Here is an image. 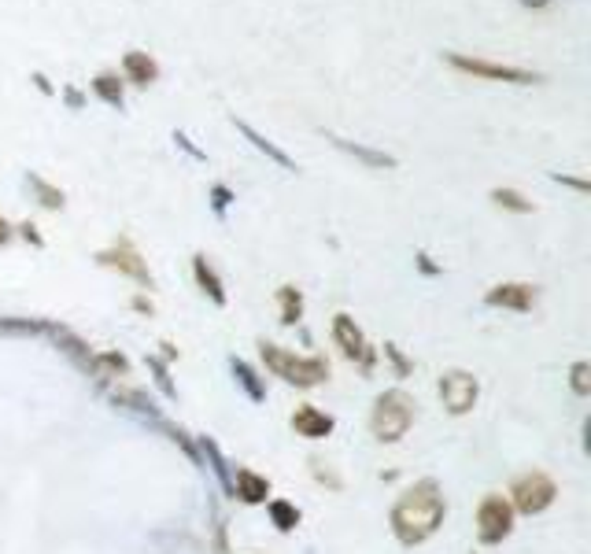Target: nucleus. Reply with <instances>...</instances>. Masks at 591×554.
Wrapping results in <instances>:
<instances>
[{"label":"nucleus","mask_w":591,"mask_h":554,"mask_svg":"<svg viewBox=\"0 0 591 554\" xmlns=\"http://www.w3.org/2000/svg\"><path fill=\"white\" fill-rule=\"evenodd\" d=\"M259 351H263L266 370L274 377H281L285 385L318 388L329 381V362L322 359V355H296V351L281 348V344H270V340H259Z\"/></svg>","instance_id":"obj_2"},{"label":"nucleus","mask_w":591,"mask_h":554,"mask_svg":"<svg viewBox=\"0 0 591 554\" xmlns=\"http://www.w3.org/2000/svg\"><path fill=\"white\" fill-rule=\"evenodd\" d=\"M122 82L137 85V89H148L152 82H159V63L152 52L145 49H130L122 56Z\"/></svg>","instance_id":"obj_13"},{"label":"nucleus","mask_w":591,"mask_h":554,"mask_svg":"<svg viewBox=\"0 0 591 554\" xmlns=\"http://www.w3.org/2000/svg\"><path fill=\"white\" fill-rule=\"evenodd\" d=\"M414 425V396H407L403 388H388L374 399V410H370V433L381 440V444H396L403 436L411 433Z\"/></svg>","instance_id":"obj_3"},{"label":"nucleus","mask_w":591,"mask_h":554,"mask_svg":"<svg viewBox=\"0 0 591 554\" xmlns=\"http://www.w3.org/2000/svg\"><path fill=\"white\" fill-rule=\"evenodd\" d=\"M215 554H230V540H226V518L215 521Z\"/></svg>","instance_id":"obj_35"},{"label":"nucleus","mask_w":591,"mask_h":554,"mask_svg":"<svg viewBox=\"0 0 591 554\" xmlns=\"http://www.w3.org/2000/svg\"><path fill=\"white\" fill-rule=\"evenodd\" d=\"M333 344L340 348V355L348 362H355L359 370H374V362H377V351L370 348V340H366V333H362L359 326H355V318L351 314L340 311L337 318H333Z\"/></svg>","instance_id":"obj_8"},{"label":"nucleus","mask_w":591,"mask_h":554,"mask_svg":"<svg viewBox=\"0 0 591 554\" xmlns=\"http://www.w3.org/2000/svg\"><path fill=\"white\" fill-rule=\"evenodd\" d=\"M385 359L392 362V370H396V377H411L414 374V362L399 351V344H385Z\"/></svg>","instance_id":"obj_30"},{"label":"nucleus","mask_w":591,"mask_h":554,"mask_svg":"<svg viewBox=\"0 0 591 554\" xmlns=\"http://www.w3.org/2000/svg\"><path fill=\"white\" fill-rule=\"evenodd\" d=\"M569 388H573V396L588 399L591 396V362H573L569 366Z\"/></svg>","instance_id":"obj_27"},{"label":"nucleus","mask_w":591,"mask_h":554,"mask_svg":"<svg viewBox=\"0 0 591 554\" xmlns=\"http://www.w3.org/2000/svg\"><path fill=\"white\" fill-rule=\"evenodd\" d=\"M97 263L108 266V270H119L122 277L137 281L141 289H152V285H156V277L148 270V259L141 255V248H137L130 237H119V241H111L104 252H97Z\"/></svg>","instance_id":"obj_6"},{"label":"nucleus","mask_w":591,"mask_h":554,"mask_svg":"<svg viewBox=\"0 0 591 554\" xmlns=\"http://www.w3.org/2000/svg\"><path fill=\"white\" fill-rule=\"evenodd\" d=\"M12 237H15V226H12V222H8L4 215H0V248L12 241Z\"/></svg>","instance_id":"obj_38"},{"label":"nucleus","mask_w":591,"mask_h":554,"mask_svg":"<svg viewBox=\"0 0 591 554\" xmlns=\"http://www.w3.org/2000/svg\"><path fill=\"white\" fill-rule=\"evenodd\" d=\"M30 82H34V89H37V93H45V97H56V85L49 82V74L34 71V74H30Z\"/></svg>","instance_id":"obj_36"},{"label":"nucleus","mask_w":591,"mask_h":554,"mask_svg":"<svg viewBox=\"0 0 591 554\" xmlns=\"http://www.w3.org/2000/svg\"><path fill=\"white\" fill-rule=\"evenodd\" d=\"M193 277H196V285H200V292H204L207 300L215 303V307H226V281L218 277V270L211 266V259H207L204 252L193 255Z\"/></svg>","instance_id":"obj_16"},{"label":"nucleus","mask_w":591,"mask_h":554,"mask_svg":"<svg viewBox=\"0 0 591 554\" xmlns=\"http://www.w3.org/2000/svg\"><path fill=\"white\" fill-rule=\"evenodd\" d=\"M329 141H333L340 152H348V156H355L359 163H366V167H374V170H396V163H399L396 156H388L381 148L359 145V141H344V137H329Z\"/></svg>","instance_id":"obj_18"},{"label":"nucleus","mask_w":591,"mask_h":554,"mask_svg":"<svg viewBox=\"0 0 591 554\" xmlns=\"http://www.w3.org/2000/svg\"><path fill=\"white\" fill-rule=\"evenodd\" d=\"M477 396H481V385H477V377L470 370H447L440 377V399H444V410L447 414H470L477 407Z\"/></svg>","instance_id":"obj_9"},{"label":"nucleus","mask_w":591,"mask_h":554,"mask_svg":"<svg viewBox=\"0 0 591 554\" xmlns=\"http://www.w3.org/2000/svg\"><path fill=\"white\" fill-rule=\"evenodd\" d=\"M536 300H540V289L529 285V281H503V285L484 292L488 307H503V311H518V314H529L536 307Z\"/></svg>","instance_id":"obj_10"},{"label":"nucleus","mask_w":591,"mask_h":554,"mask_svg":"<svg viewBox=\"0 0 591 554\" xmlns=\"http://www.w3.org/2000/svg\"><path fill=\"white\" fill-rule=\"evenodd\" d=\"M89 85H93V93H97L100 104H108V108H115V111L126 108V82H122L115 71H100Z\"/></svg>","instance_id":"obj_21"},{"label":"nucleus","mask_w":591,"mask_h":554,"mask_svg":"<svg viewBox=\"0 0 591 554\" xmlns=\"http://www.w3.org/2000/svg\"><path fill=\"white\" fill-rule=\"evenodd\" d=\"M133 311L152 314V311H156V307H152V300H148V296H133Z\"/></svg>","instance_id":"obj_39"},{"label":"nucleus","mask_w":591,"mask_h":554,"mask_svg":"<svg viewBox=\"0 0 591 554\" xmlns=\"http://www.w3.org/2000/svg\"><path fill=\"white\" fill-rule=\"evenodd\" d=\"M233 200H237V193H233L230 185H222V181H218V185H211V211H215L218 218L230 211Z\"/></svg>","instance_id":"obj_29"},{"label":"nucleus","mask_w":591,"mask_h":554,"mask_svg":"<svg viewBox=\"0 0 591 554\" xmlns=\"http://www.w3.org/2000/svg\"><path fill=\"white\" fill-rule=\"evenodd\" d=\"M414 266H418V270H422L425 277L444 274V266H440V263H433V255H429V252H418V255H414Z\"/></svg>","instance_id":"obj_33"},{"label":"nucleus","mask_w":591,"mask_h":554,"mask_svg":"<svg viewBox=\"0 0 591 554\" xmlns=\"http://www.w3.org/2000/svg\"><path fill=\"white\" fill-rule=\"evenodd\" d=\"M521 8H529V12H543V8H551V0H518Z\"/></svg>","instance_id":"obj_40"},{"label":"nucleus","mask_w":591,"mask_h":554,"mask_svg":"<svg viewBox=\"0 0 591 554\" xmlns=\"http://www.w3.org/2000/svg\"><path fill=\"white\" fill-rule=\"evenodd\" d=\"M230 499H241L244 506H259V503H266V499H270V481H266L263 473L248 470V466H237V470H233Z\"/></svg>","instance_id":"obj_12"},{"label":"nucleus","mask_w":591,"mask_h":554,"mask_svg":"<svg viewBox=\"0 0 591 554\" xmlns=\"http://www.w3.org/2000/svg\"><path fill=\"white\" fill-rule=\"evenodd\" d=\"M200 458H204V466H211V473L218 477V484H222V492L230 495L233 488V470H230V462H226V455L218 451V444L211 440V436H200Z\"/></svg>","instance_id":"obj_22"},{"label":"nucleus","mask_w":591,"mask_h":554,"mask_svg":"<svg viewBox=\"0 0 591 554\" xmlns=\"http://www.w3.org/2000/svg\"><path fill=\"white\" fill-rule=\"evenodd\" d=\"M45 333H49V337L56 340V348H60L63 355H67V359H71L74 366L82 370V374H89V362H93V351H89V344H85V340L78 337V333H71L67 326H56V322H49V329H45Z\"/></svg>","instance_id":"obj_15"},{"label":"nucleus","mask_w":591,"mask_h":554,"mask_svg":"<svg viewBox=\"0 0 591 554\" xmlns=\"http://www.w3.org/2000/svg\"><path fill=\"white\" fill-rule=\"evenodd\" d=\"M145 362H148V370L156 374V385L163 388V396H167V399L178 396V388L170 385V366H167V359H159V355H148Z\"/></svg>","instance_id":"obj_28"},{"label":"nucleus","mask_w":591,"mask_h":554,"mask_svg":"<svg viewBox=\"0 0 591 554\" xmlns=\"http://www.w3.org/2000/svg\"><path fill=\"white\" fill-rule=\"evenodd\" d=\"M266 514H270V521H274V529L278 532H292L303 518L300 506L289 503V499H266Z\"/></svg>","instance_id":"obj_24"},{"label":"nucleus","mask_w":591,"mask_h":554,"mask_svg":"<svg viewBox=\"0 0 591 554\" xmlns=\"http://www.w3.org/2000/svg\"><path fill=\"white\" fill-rule=\"evenodd\" d=\"M111 399H115V407L130 410V414L145 418V422H163V418H159V407L152 403V396L137 392V388H115V392H111Z\"/></svg>","instance_id":"obj_19"},{"label":"nucleus","mask_w":591,"mask_h":554,"mask_svg":"<svg viewBox=\"0 0 591 554\" xmlns=\"http://www.w3.org/2000/svg\"><path fill=\"white\" fill-rule=\"evenodd\" d=\"M555 495H558V484L543 470L521 473L518 481L510 484V506H514V514H525V518L543 514L547 506L555 503Z\"/></svg>","instance_id":"obj_5"},{"label":"nucleus","mask_w":591,"mask_h":554,"mask_svg":"<svg viewBox=\"0 0 591 554\" xmlns=\"http://www.w3.org/2000/svg\"><path fill=\"white\" fill-rule=\"evenodd\" d=\"M289 422H292V429H296V436H303V440H326V436H333V429H337L333 414L311 407V403H303V407L292 410Z\"/></svg>","instance_id":"obj_11"},{"label":"nucleus","mask_w":591,"mask_h":554,"mask_svg":"<svg viewBox=\"0 0 591 554\" xmlns=\"http://www.w3.org/2000/svg\"><path fill=\"white\" fill-rule=\"evenodd\" d=\"M233 126H237V133H244V137H248V141H252V148L255 152H263L266 159H270V163H278L281 170H289V174H296V159L289 156V152H281L278 145H274V141H266L263 133L255 130L252 122H244V119H237V115H233Z\"/></svg>","instance_id":"obj_17"},{"label":"nucleus","mask_w":591,"mask_h":554,"mask_svg":"<svg viewBox=\"0 0 591 554\" xmlns=\"http://www.w3.org/2000/svg\"><path fill=\"white\" fill-rule=\"evenodd\" d=\"M230 370H233V377H237V385L248 392V399H252V403H263V399H266V381H263V377L255 374V370L244 359H230Z\"/></svg>","instance_id":"obj_23"},{"label":"nucleus","mask_w":591,"mask_h":554,"mask_svg":"<svg viewBox=\"0 0 591 554\" xmlns=\"http://www.w3.org/2000/svg\"><path fill=\"white\" fill-rule=\"evenodd\" d=\"M488 200H492L495 207H503V211H514V215H532V211H536V204H532L529 196L518 193V189H507V185L492 189V193H488Z\"/></svg>","instance_id":"obj_26"},{"label":"nucleus","mask_w":591,"mask_h":554,"mask_svg":"<svg viewBox=\"0 0 591 554\" xmlns=\"http://www.w3.org/2000/svg\"><path fill=\"white\" fill-rule=\"evenodd\" d=\"M15 233H19L26 244H34V248H45V237H41V229H37L34 222H19V226H15Z\"/></svg>","instance_id":"obj_32"},{"label":"nucleus","mask_w":591,"mask_h":554,"mask_svg":"<svg viewBox=\"0 0 591 554\" xmlns=\"http://www.w3.org/2000/svg\"><path fill=\"white\" fill-rule=\"evenodd\" d=\"M174 145L181 148V152H185V156H193L196 163H207V152H200V148L193 145V141H189V133H181V130H174Z\"/></svg>","instance_id":"obj_31"},{"label":"nucleus","mask_w":591,"mask_h":554,"mask_svg":"<svg viewBox=\"0 0 591 554\" xmlns=\"http://www.w3.org/2000/svg\"><path fill=\"white\" fill-rule=\"evenodd\" d=\"M514 532V506H510L507 495H484L481 506H477V540L484 547H495L503 543Z\"/></svg>","instance_id":"obj_7"},{"label":"nucleus","mask_w":591,"mask_h":554,"mask_svg":"<svg viewBox=\"0 0 591 554\" xmlns=\"http://www.w3.org/2000/svg\"><path fill=\"white\" fill-rule=\"evenodd\" d=\"M278 314L281 326H296L303 318V292L296 285H281L278 289Z\"/></svg>","instance_id":"obj_25"},{"label":"nucleus","mask_w":591,"mask_h":554,"mask_svg":"<svg viewBox=\"0 0 591 554\" xmlns=\"http://www.w3.org/2000/svg\"><path fill=\"white\" fill-rule=\"evenodd\" d=\"M63 100H67V108H71V111H82L85 108L82 89H74V85H67V89H63Z\"/></svg>","instance_id":"obj_37"},{"label":"nucleus","mask_w":591,"mask_h":554,"mask_svg":"<svg viewBox=\"0 0 591 554\" xmlns=\"http://www.w3.org/2000/svg\"><path fill=\"white\" fill-rule=\"evenodd\" d=\"M23 181H26V189L34 193V200L45 207V211H63V207H67V196H63V189H60V185H52L49 178H41V174H34V170H26Z\"/></svg>","instance_id":"obj_20"},{"label":"nucleus","mask_w":591,"mask_h":554,"mask_svg":"<svg viewBox=\"0 0 591 554\" xmlns=\"http://www.w3.org/2000/svg\"><path fill=\"white\" fill-rule=\"evenodd\" d=\"M444 63L451 71L470 74V78H484V82H507V85L540 82V71L514 67V63H492V60H484V56H466V52H444Z\"/></svg>","instance_id":"obj_4"},{"label":"nucleus","mask_w":591,"mask_h":554,"mask_svg":"<svg viewBox=\"0 0 591 554\" xmlns=\"http://www.w3.org/2000/svg\"><path fill=\"white\" fill-rule=\"evenodd\" d=\"M444 518H447V503L440 484L418 481L396 499L392 514H388V525H392V532H396V540L403 547H418V543L433 540L436 529L444 525Z\"/></svg>","instance_id":"obj_1"},{"label":"nucleus","mask_w":591,"mask_h":554,"mask_svg":"<svg viewBox=\"0 0 591 554\" xmlns=\"http://www.w3.org/2000/svg\"><path fill=\"white\" fill-rule=\"evenodd\" d=\"M551 181H558V185H566V189H577L580 196L591 193V185L584 178H569V174H551Z\"/></svg>","instance_id":"obj_34"},{"label":"nucleus","mask_w":591,"mask_h":554,"mask_svg":"<svg viewBox=\"0 0 591 554\" xmlns=\"http://www.w3.org/2000/svg\"><path fill=\"white\" fill-rule=\"evenodd\" d=\"M89 377L100 381V385H115L122 377H130V359H126L122 351H93Z\"/></svg>","instance_id":"obj_14"}]
</instances>
